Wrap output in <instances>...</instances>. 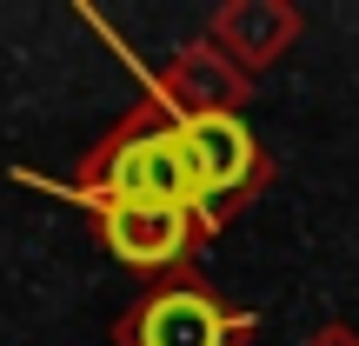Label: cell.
Instances as JSON below:
<instances>
[{"instance_id":"cell-2","label":"cell","mask_w":359,"mask_h":346,"mask_svg":"<svg viewBox=\"0 0 359 346\" xmlns=\"http://www.w3.org/2000/svg\"><path fill=\"white\" fill-rule=\"evenodd\" d=\"M193 206H147V200H107L100 233L114 246V260L127 267H167V260L187 253V233H193Z\"/></svg>"},{"instance_id":"cell-3","label":"cell","mask_w":359,"mask_h":346,"mask_svg":"<svg viewBox=\"0 0 359 346\" xmlns=\"http://www.w3.org/2000/svg\"><path fill=\"white\" fill-rule=\"evenodd\" d=\"M180 147H187V160H193L200 200L233 193V187L253 180V133H246L233 114H193L187 127H180Z\"/></svg>"},{"instance_id":"cell-1","label":"cell","mask_w":359,"mask_h":346,"mask_svg":"<svg viewBox=\"0 0 359 346\" xmlns=\"http://www.w3.org/2000/svg\"><path fill=\"white\" fill-rule=\"evenodd\" d=\"M107 193L114 200H147V206H193L200 200V180H193V160L180 147V127L133 133L107 160Z\"/></svg>"},{"instance_id":"cell-4","label":"cell","mask_w":359,"mask_h":346,"mask_svg":"<svg viewBox=\"0 0 359 346\" xmlns=\"http://www.w3.org/2000/svg\"><path fill=\"white\" fill-rule=\"evenodd\" d=\"M133 346H226V313L193 286H173L133 313Z\"/></svg>"}]
</instances>
